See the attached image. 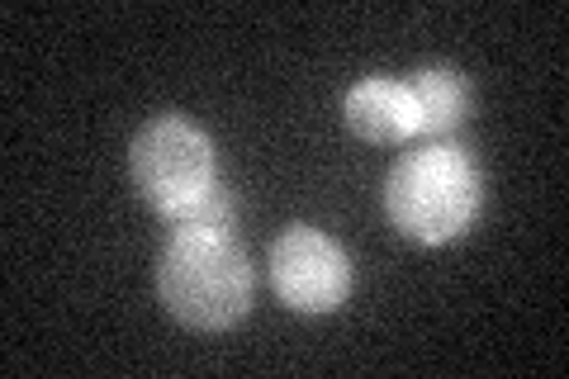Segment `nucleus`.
<instances>
[{
  "instance_id": "nucleus-4",
  "label": "nucleus",
  "mask_w": 569,
  "mask_h": 379,
  "mask_svg": "<svg viewBox=\"0 0 569 379\" xmlns=\"http://www.w3.org/2000/svg\"><path fill=\"white\" fill-rule=\"evenodd\" d=\"M271 285L295 313H332L351 290V266L323 232L290 228L271 247Z\"/></svg>"
},
{
  "instance_id": "nucleus-6",
  "label": "nucleus",
  "mask_w": 569,
  "mask_h": 379,
  "mask_svg": "<svg viewBox=\"0 0 569 379\" xmlns=\"http://www.w3.org/2000/svg\"><path fill=\"white\" fill-rule=\"evenodd\" d=\"M403 86H408L413 110H418V138L441 142L447 133L460 129L466 104H470V90L451 67H422V71H413V81H403Z\"/></svg>"
},
{
  "instance_id": "nucleus-3",
  "label": "nucleus",
  "mask_w": 569,
  "mask_h": 379,
  "mask_svg": "<svg viewBox=\"0 0 569 379\" xmlns=\"http://www.w3.org/2000/svg\"><path fill=\"white\" fill-rule=\"evenodd\" d=\"M129 167L133 180L157 213H171L181 209L186 200H194L200 190H209L213 180V148L209 138L194 129L186 119H152L148 129L133 138V152H129Z\"/></svg>"
},
{
  "instance_id": "nucleus-1",
  "label": "nucleus",
  "mask_w": 569,
  "mask_h": 379,
  "mask_svg": "<svg viewBox=\"0 0 569 379\" xmlns=\"http://www.w3.org/2000/svg\"><path fill=\"white\" fill-rule=\"evenodd\" d=\"M385 209L395 228L413 242H451L479 213V171L456 142H427L408 152L385 186Z\"/></svg>"
},
{
  "instance_id": "nucleus-2",
  "label": "nucleus",
  "mask_w": 569,
  "mask_h": 379,
  "mask_svg": "<svg viewBox=\"0 0 569 379\" xmlns=\"http://www.w3.org/2000/svg\"><path fill=\"white\" fill-rule=\"evenodd\" d=\"M157 290L176 322L223 332L252 309V266L233 238H171L157 266Z\"/></svg>"
},
{
  "instance_id": "nucleus-7",
  "label": "nucleus",
  "mask_w": 569,
  "mask_h": 379,
  "mask_svg": "<svg viewBox=\"0 0 569 379\" xmlns=\"http://www.w3.org/2000/svg\"><path fill=\"white\" fill-rule=\"evenodd\" d=\"M233 213H238L233 195H228V186L213 180L209 190H200L181 209L162 213V223L171 228V238H228V228H233Z\"/></svg>"
},
{
  "instance_id": "nucleus-5",
  "label": "nucleus",
  "mask_w": 569,
  "mask_h": 379,
  "mask_svg": "<svg viewBox=\"0 0 569 379\" xmlns=\"http://www.w3.org/2000/svg\"><path fill=\"white\" fill-rule=\"evenodd\" d=\"M342 114H347V129L356 138L376 142V148H399V142L418 138V110L403 81L370 77L361 86H351Z\"/></svg>"
}]
</instances>
